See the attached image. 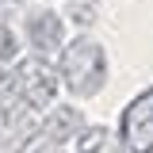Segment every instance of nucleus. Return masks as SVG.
<instances>
[{"label":"nucleus","instance_id":"nucleus-1","mask_svg":"<svg viewBox=\"0 0 153 153\" xmlns=\"http://www.w3.org/2000/svg\"><path fill=\"white\" fill-rule=\"evenodd\" d=\"M123 130H126V142H130L134 153H149L153 149V92L142 96L130 111H126Z\"/></svg>","mask_w":153,"mask_h":153}]
</instances>
